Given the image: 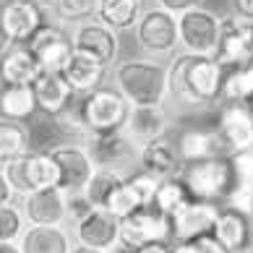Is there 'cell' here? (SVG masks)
<instances>
[{
    "label": "cell",
    "mask_w": 253,
    "mask_h": 253,
    "mask_svg": "<svg viewBox=\"0 0 253 253\" xmlns=\"http://www.w3.org/2000/svg\"><path fill=\"white\" fill-rule=\"evenodd\" d=\"M227 68L214 55L183 52L170 63V99L183 107H206L222 99Z\"/></svg>",
    "instance_id": "obj_1"
},
{
    "label": "cell",
    "mask_w": 253,
    "mask_h": 253,
    "mask_svg": "<svg viewBox=\"0 0 253 253\" xmlns=\"http://www.w3.org/2000/svg\"><path fill=\"white\" fill-rule=\"evenodd\" d=\"M112 81L133 107L165 105L170 99V65L157 58H128L115 63Z\"/></svg>",
    "instance_id": "obj_2"
},
{
    "label": "cell",
    "mask_w": 253,
    "mask_h": 253,
    "mask_svg": "<svg viewBox=\"0 0 253 253\" xmlns=\"http://www.w3.org/2000/svg\"><path fill=\"white\" fill-rule=\"evenodd\" d=\"M130 110H133V105L118 89H110V86H99L89 91V94H81V115L89 136L126 130Z\"/></svg>",
    "instance_id": "obj_3"
},
{
    "label": "cell",
    "mask_w": 253,
    "mask_h": 253,
    "mask_svg": "<svg viewBox=\"0 0 253 253\" xmlns=\"http://www.w3.org/2000/svg\"><path fill=\"white\" fill-rule=\"evenodd\" d=\"M180 175L188 183L193 199H201V201H227L230 191L235 188V170H232L230 157L185 162Z\"/></svg>",
    "instance_id": "obj_4"
},
{
    "label": "cell",
    "mask_w": 253,
    "mask_h": 253,
    "mask_svg": "<svg viewBox=\"0 0 253 253\" xmlns=\"http://www.w3.org/2000/svg\"><path fill=\"white\" fill-rule=\"evenodd\" d=\"M3 172L8 183L13 185L16 196H29L32 191L58 185V165L50 157V152H26L21 157H13L3 162Z\"/></svg>",
    "instance_id": "obj_5"
},
{
    "label": "cell",
    "mask_w": 253,
    "mask_h": 253,
    "mask_svg": "<svg viewBox=\"0 0 253 253\" xmlns=\"http://www.w3.org/2000/svg\"><path fill=\"white\" fill-rule=\"evenodd\" d=\"M136 42L149 58H167L180 44V29H177V16L165 8H146L136 24Z\"/></svg>",
    "instance_id": "obj_6"
},
{
    "label": "cell",
    "mask_w": 253,
    "mask_h": 253,
    "mask_svg": "<svg viewBox=\"0 0 253 253\" xmlns=\"http://www.w3.org/2000/svg\"><path fill=\"white\" fill-rule=\"evenodd\" d=\"M44 0H5L0 8V37L11 44H29L42 26H47Z\"/></svg>",
    "instance_id": "obj_7"
},
{
    "label": "cell",
    "mask_w": 253,
    "mask_h": 253,
    "mask_svg": "<svg viewBox=\"0 0 253 253\" xmlns=\"http://www.w3.org/2000/svg\"><path fill=\"white\" fill-rule=\"evenodd\" d=\"M180 47L193 55H214L222 34V18L209 8H193L177 16Z\"/></svg>",
    "instance_id": "obj_8"
},
{
    "label": "cell",
    "mask_w": 253,
    "mask_h": 253,
    "mask_svg": "<svg viewBox=\"0 0 253 253\" xmlns=\"http://www.w3.org/2000/svg\"><path fill=\"white\" fill-rule=\"evenodd\" d=\"M71 40L76 52L86 55V58L102 63L105 68L118 63V52H120V37L112 26L102 24L99 18H89L84 24L71 26Z\"/></svg>",
    "instance_id": "obj_9"
},
{
    "label": "cell",
    "mask_w": 253,
    "mask_h": 253,
    "mask_svg": "<svg viewBox=\"0 0 253 253\" xmlns=\"http://www.w3.org/2000/svg\"><path fill=\"white\" fill-rule=\"evenodd\" d=\"M50 157L58 165V188L65 193H81L94 175L97 165L86 144H60L50 149Z\"/></svg>",
    "instance_id": "obj_10"
},
{
    "label": "cell",
    "mask_w": 253,
    "mask_h": 253,
    "mask_svg": "<svg viewBox=\"0 0 253 253\" xmlns=\"http://www.w3.org/2000/svg\"><path fill=\"white\" fill-rule=\"evenodd\" d=\"M84 144H86V149H89V154H91L97 167H110V170H120L126 175L130 170V165L138 162V152H141L126 130L86 136Z\"/></svg>",
    "instance_id": "obj_11"
},
{
    "label": "cell",
    "mask_w": 253,
    "mask_h": 253,
    "mask_svg": "<svg viewBox=\"0 0 253 253\" xmlns=\"http://www.w3.org/2000/svg\"><path fill=\"white\" fill-rule=\"evenodd\" d=\"M120 232H123V219L115 217L107 209H91L84 214L79 222H73V238L76 243L86 248H94L99 253H110L120 243Z\"/></svg>",
    "instance_id": "obj_12"
},
{
    "label": "cell",
    "mask_w": 253,
    "mask_h": 253,
    "mask_svg": "<svg viewBox=\"0 0 253 253\" xmlns=\"http://www.w3.org/2000/svg\"><path fill=\"white\" fill-rule=\"evenodd\" d=\"M120 240L130 248H141L146 243H170L172 240V219L157 206H144L136 214L123 219Z\"/></svg>",
    "instance_id": "obj_13"
},
{
    "label": "cell",
    "mask_w": 253,
    "mask_h": 253,
    "mask_svg": "<svg viewBox=\"0 0 253 253\" xmlns=\"http://www.w3.org/2000/svg\"><path fill=\"white\" fill-rule=\"evenodd\" d=\"M219 206L217 201H201L193 199L183 206L177 214H172V240L175 243H191L204 235H214L219 219Z\"/></svg>",
    "instance_id": "obj_14"
},
{
    "label": "cell",
    "mask_w": 253,
    "mask_h": 253,
    "mask_svg": "<svg viewBox=\"0 0 253 253\" xmlns=\"http://www.w3.org/2000/svg\"><path fill=\"white\" fill-rule=\"evenodd\" d=\"M253 55V21L240 16H227L222 18V34H219V44H217V58L224 68L246 63Z\"/></svg>",
    "instance_id": "obj_15"
},
{
    "label": "cell",
    "mask_w": 253,
    "mask_h": 253,
    "mask_svg": "<svg viewBox=\"0 0 253 253\" xmlns=\"http://www.w3.org/2000/svg\"><path fill=\"white\" fill-rule=\"evenodd\" d=\"M29 47L34 50L37 58H40L42 68L44 71H55V73H63V68L71 63L73 52H76L71 34L65 32L63 26H58V24L42 26V29L37 32V37L29 42Z\"/></svg>",
    "instance_id": "obj_16"
},
{
    "label": "cell",
    "mask_w": 253,
    "mask_h": 253,
    "mask_svg": "<svg viewBox=\"0 0 253 253\" xmlns=\"http://www.w3.org/2000/svg\"><path fill=\"white\" fill-rule=\"evenodd\" d=\"M21 209L26 214L29 224H68V193L60 191L58 185L32 191L24 196Z\"/></svg>",
    "instance_id": "obj_17"
},
{
    "label": "cell",
    "mask_w": 253,
    "mask_h": 253,
    "mask_svg": "<svg viewBox=\"0 0 253 253\" xmlns=\"http://www.w3.org/2000/svg\"><path fill=\"white\" fill-rule=\"evenodd\" d=\"M217 130L230 154L253 149V110L248 107V102H227V107L219 112Z\"/></svg>",
    "instance_id": "obj_18"
},
{
    "label": "cell",
    "mask_w": 253,
    "mask_h": 253,
    "mask_svg": "<svg viewBox=\"0 0 253 253\" xmlns=\"http://www.w3.org/2000/svg\"><path fill=\"white\" fill-rule=\"evenodd\" d=\"M42 63L34 55L29 44H11L5 42V47L0 50V81L5 84H32L40 79L42 73Z\"/></svg>",
    "instance_id": "obj_19"
},
{
    "label": "cell",
    "mask_w": 253,
    "mask_h": 253,
    "mask_svg": "<svg viewBox=\"0 0 253 253\" xmlns=\"http://www.w3.org/2000/svg\"><path fill=\"white\" fill-rule=\"evenodd\" d=\"M214 235L230 253H253V217L240 209L224 206L219 211Z\"/></svg>",
    "instance_id": "obj_20"
},
{
    "label": "cell",
    "mask_w": 253,
    "mask_h": 253,
    "mask_svg": "<svg viewBox=\"0 0 253 253\" xmlns=\"http://www.w3.org/2000/svg\"><path fill=\"white\" fill-rule=\"evenodd\" d=\"M138 165H141V170L157 175L159 180L180 175L183 167H185L183 157H180V149H177V144L170 141L167 136L154 138V141H149L146 146H141V152H138Z\"/></svg>",
    "instance_id": "obj_21"
},
{
    "label": "cell",
    "mask_w": 253,
    "mask_h": 253,
    "mask_svg": "<svg viewBox=\"0 0 253 253\" xmlns=\"http://www.w3.org/2000/svg\"><path fill=\"white\" fill-rule=\"evenodd\" d=\"M167 128H170V118H167L165 105H144V107L130 110V118L126 123V133L141 149L149 141H154V138L167 136Z\"/></svg>",
    "instance_id": "obj_22"
},
{
    "label": "cell",
    "mask_w": 253,
    "mask_h": 253,
    "mask_svg": "<svg viewBox=\"0 0 253 253\" xmlns=\"http://www.w3.org/2000/svg\"><path fill=\"white\" fill-rule=\"evenodd\" d=\"M32 89H34L40 110L50 118L60 115V112L71 105L73 94H76V91L68 86V81L63 79V73H55V71H42L40 79L32 84Z\"/></svg>",
    "instance_id": "obj_23"
},
{
    "label": "cell",
    "mask_w": 253,
    "mask_h": 253,
    "mask_svg": "<svg viewBox=\"0 0 253 253\" xmlns=\"http://www.w3.org/2000/svg\"><path fill=\"white\" fill-rule=\"evenodd\" d=\"M21 253H71V232L65 224H29L18 240Z\"/></svg>",
    "instance_id": "obj_24"
},
{
    "label": "cell",
    "mask_w": 253,
    "mask_h": 253,
    "mask_svg": "<svg viewBox=\"0 0 253 253\" xmlns=\"http://www.w3.org/2000/svg\"><path fill=\"white\" fill-rule=\"evenodd\" d=\"M177 149H180L183 162H201V159L211 157H230V149L219 136V130H185L177 138Z\"/></svg>",
    "instance_id": "obj_25"
},
{
    "label": "cell",
    "mask_w": 253,
    "mask_h": 253,
    "mask_svg": "<svg viewBox=\"0 0 253 253\" xmlns=\"http://www.w3.org/2000/svg\"><path fill=\"white\" fill-rule=\"evenodd\" d=\"M105 73H107V68L102 63L91 60L81 52H73L71 63L63 68V79L68 81V86L76 91V94H89V91L102 86Z\"/></svg>",
    "instance_id": "obj_26"
},
{
    "label": "cell",
    "mask_w": 253,
    "mask_h": 253,
    "mask_svg": "<svg viewBox=\"0 0 253 253\" xmlns=\"http://www.w3.org/2000/svg\"><path fill=\"white\" fill-rule=\"evenodd\" d=\"M40 110L34 89L26 84H5L0 81V115L13 120H29Z\"/></svg>",
    "instance_id": "obj_27"
},
{
    "label": "cell",
    "mask_w": 253,
    "mask_h": 253,
    "mask_svg": "<svg viewBox=\"0 0 253 253\" xmlns=\"http://www.w3.org/2000/svg\"><path fill=\"white\" fill-rule=\"evenodd\" d=\"M144 13V0H97V18L115 32L136 29Z\"/></svg>",
    "instance_id": "obj_28"
},
{
    "label": "cell",
    "mask_w": 253,
    "mask_h": 253,
    "mask_svg": "<svg viewBox=\"0 0 253 253\" xmlns=\"http://www.w3.org/2000/svg\"><path fill=\"white\" fill-rule=\"evenodd\" d=\"M26 152H32V133L24 126V120L0 115V159L8 162V159L21 157Z\"/></svg>",
    "instance_id": "obj_29"
},
{
    "label": "cell",
    "mask_w": 253,
    "mask_h": 253,
    "mask_svg": "<svg viewBox=\"0 0 253 253\" xmlns=\"http://www.w3.org/2000/svg\"><path fill=\"white\" fill-rule=\"evenodd\" d=\"M188 201H193V193L188 188V183L183 180V175L159 180V188H157V196H154V206L159 211H165L167 217H172V214H177Z\"/></svg>",
    "instance_id": "obj_30"
},
{
    "label": "cell",
    "mask_w": 253,
    "mask_h": 253,
    "mask_svg": "<svg viewBox=\"0 0 253 253\" xmlns=\"http://www.w3.org/2000/svg\"><path fill=\"white\" fill-rule=\"evenodd\" d=\"M126 172L120 170H110V167H97L94 175H91V180L86 185V193L91 206H97V209H107V204L112 199V193H115L120 185L126 183Z\"/></svg>",
    "instance_id": "obj_31"
},
{
    "label": "cell",
    "mask_w": 253,
    "mask_h": 253,
    "mask_svg": "<svg viewBox=\"0 0 253 253\" xmlns=\"http://www.w3.org/2000/svg\"><path fill=\"white\" fill-rule=\"evenodd\" d=\"M222 99L224 102H248V99H253V55L246 63L227 68L224 86H222Z\"/></svg>",
    "instance_id": "obj_32"
},
{
    "label": "cell",
    "mask_w": 253,
    "mask_h": 253,
    "mask_svg": "<svg viewBox=\"0 0 253 253\" xmlns=\"http://www.w3.org/2000/svg\"><path fill=\"white\" fill-rule=\"evenodd\" d=\"M52 11L60 24H84L89 18H97V0H50Z\"/></svg>",
    "instance_id": "obj_33"
},
{
    "label": "cell",
    "mask_w": 253,
    "mask_h": 253,
    "mask_svg": "<svg viewBox=\"0 0 253 253\" xmlns=\"http://www.w3.org/2000/svg\"><path fill=\"white\" fill-rule=\"evenodd\" d=\"M26 227H29V219L21 206H16L13 201L0 206V243H18Z\"/></svg>",
    "instance_id": "obj_34"
},
{
    "label": "cell",
    "mask_w": 253,
    "mask_h": 253,
    "mask_svg": "<svg viewBox=\"0 0 253 253\" xmlns=\"http://www.w3.org/2000/svg\"><path fill=\"white\" fill-rule=\"evenodd\" d=\"M144 206L146 204L141 201V196L136 193V188L130 185V180L126 177V183L120 185L115 193H112V199L107 204V211H112L120 219H126V217H130V214H136L138 209H144Z\"/></svg>",
    "instance_id": "obj_35"
},
{
    "label": "cell",
    "mask_w": 253,
    "mask_h": 253,
    "mask_svg": "<svg viewBox=\"0 0 253 253\" xmlns=\"http://www.w3.org/2000/svg\"><path fill=\"white\" fill-rule=\"evenodd\" d=\"M128 180H130V185L136 188V193L141 196V201L146 206L154 204V196H157V188H159V177L157 175L141 170V172H136V175H128Z\"/></svg>",
    "instance_id": "obj_36"
},
{
    "label": "cell",
    "mask_w": 253,
    "mask_h": 253,
    "mask_svg": "<svg viewBox=\"0 0 253 253\" xmlns=\"http://www.w3.org/2000/svg\"><path fill=\"white\" fill-rule=\"evenodd\" d=\"M94 206H91V201H89V196L86 193H68V219L71 222H79L84 214H89Z\"/></svg>",
    "instance_id": "obj_37"
},
{
    "label": "cell",
    "mask_w": 253,
    "mask_h": 253,
    "mask_svg": "<svg viewBox=\"0 0 253 253\" xmlns=\"http://www.w3.org/2000/svg\"><path fill=\"white\" fill-rule=\"evenodd\" d=\"M159 8H165V11H170L175 16H180L185 11H193V8H201L204 0H157Z\"/></svg>",
    "instance_id": "obj_38"
},
{
    "label": "cell",
    "mask_w": 253,
    "mask_h": 253,
    "mask_svg": "<svg viewBox=\"0 0 253 253\" xmlns=\"http://www.w3.org/2000/svg\"><path fill=\"white\" fill-rule=\"evenodd\" d=\"M193 243L199 246V253H230V251L217 240V235H204V238L193 240Z\"/></svg>",
    "instance_id": "obj_39"
},
{
    "label": "cell",
    "mask_w": 253,
    "mask_h": 253,
    "mask_svg": "<svg viewBox=\"0 0 253 253\" xmlns=\"http://www.w3.org/2000/svg\"><path fill=\"white\" fill-rule=\"evenodd\" d=\"M232 13L253 21V0H232Z\"/></svg>",
    "instance_id": "obj_40"
},
{
    "label": "cell",
    "mask_w": 253,
    "mask_h": 253,
    "mask_svg": "<svg viewBox=\"0 0 253 253\" xmlns=\"http://www.w3.org/2000/svg\"><path fill=\"white\" fill-rule=\"evenodd\" d=\"M13 196H16V191H13V185L8 183V177H5V172L0 170V206H3V204H11V201H13Z\"/></svg>",
    "instance_id": "obj_41"
},
{
    "label": "cell",
    "mask_w": 253,
    "mask_h": 253,
    "mask_svg": "<svg viewBox=\"0 0 253 253\" xmlns=\"http://www.w3.org/2000/svg\"><path fill=\"white\" fill-rule=\"evenodd\" d=\"M136 253H172L170 243H146V246L136 248Z\"/></svg>",
    "instance_id": "obj_42"
},
{
    "label": "cell",
    "mask_w": 253,
    "mask_h": 253,
    "mask_svg": "<svg viewBox=\"0 0 253 253\" xmlns=\"http://www.w3.org/2000/svg\"><path fill=\"white\" fill-rule=\"evenodd\" d=\"M172 253H199V246H196L193 240H191V243H175Z\"/></svg>",
    "instance_id": "obj_43"
},
{
    "label": "cell",
    "mask_w": 253,
    "mask_h": 253,
    "mask_svg": "<svg viewBox=\"0 0 253 253\" xmlns=\"http://www.w3.org/2000/svg\"><path fill=\"white\" fill-rule=\"evenodd\" d=\"M0 253H21L18 243H0Z\"/></svg>",
    "instance_id": "obj_44"
},
{
    "label": "cell",
    "mask_w": 253,
    "mask_h": 253,
    "mask_svg": "<svg viewBox=\"0 0 253 253\" xmlns=\"http://www.w3.org/2000/svg\"><path fill=\"white\" fill-rule=\"evenodd\" d=\"M71 253H99V251H94V248H86V246H81V243H76V246L71 248Z\"/></svg>",
    "instance_id": "obj_45"
},
{
    "label": "cell",
    "mask_w": 253,
    "mask_h": 253,
    "mask_svg": "<svg viewBox=\"0 0 253 253\" xmlns=\"http://www.w3.org/2000/svg\"><path fill=\"white\" fill-rule=\"evenodd\" d=\"M246 214H251V217H253V191H251V201H248V209H246Z\"/></svg>",
    "instance_id": "obj_46"
},
{
    "label": "cell",
    "mask_w": 253,
    "mask_h": 253,
    "mask_svg": "<svg viewBox=\"0 0 253 253\" xmlns=\"http://www.w3.org/2000/svg\"><path fill=\"white\" fill-rule=\"evenodd\" d=\"M0 170H3V159H0Z\"/></svg>",
    "instance_id": "obj_47"
},
{
    "label": "cell",
    "mask_w": 253,
    "mask_h": 253,
    "mask_svg": "<svg viewBox=\"0 0 253 253\" xmlns=\"http://www.w3.org/2000/svg\"><path fill=\"white\" fill-rule=\"evenodd\" d=\"M3 3H5V0H0V8H3Z\"/></svg>",
    "instance_id": "obj_48"
}]
</instances>
